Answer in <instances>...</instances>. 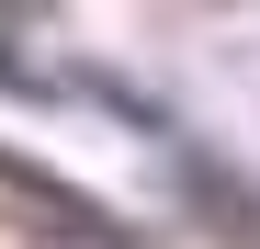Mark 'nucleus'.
Listing matches in <instances>:
<instances>
[{
	"label": "nucleus",
	"mask_w": 260,
	"mask_h": 249,
	"mask_svg": "<svg viewBox=\"0 0 260 249\" xmlns=\"http://www.w3.org/2000/svg\"><path fill=\"white\" fill-rule=\"evenodd\" d=\"M0 91H23V102H46L57 79H46V68H23V57H0Z\"/></svg>",
	"instance_id": "nucleus-1"
}]
</instances>
